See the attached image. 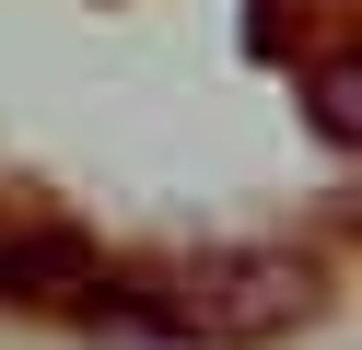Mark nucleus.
Returning a JSON list of instances; mask_svg holds the SVG:
<instances>
[{
    "mask_svg": "<svg viewBox=\"0 0 362 350\" xmlns=\"http://www.w3.org/2000/svg\"><path fill=\"white\" fill-rule=\"evenodd\" d=\"M71 303L141 327V339L257 350V339H292V327L327 315V269L292 257V245H199V257H152V269H129L117 292H71Z\"/></svg>",
    "mask_w": 362,
    "mask_h": 350,
    "instance_id": "1",
    "label": "nucleus"
},
{
    "mask_svg": "<svg viewBox=\"0 0 362 350\" xmlns=\"http://www.w3.org/2000/svg\"><path fill=\"white\" fill-rule=\"evenodd\" d=\"M94 292V245L59 222H0V303H71Z\"/></svg>",
    "mask_w": 362,
    "mask_h": 350,
    "instance_id": "2",
    "label": "nucleus"
},
{
    "mask_svg": "<svg viewBox=\"0 0 362 350\" xmlns=\"http://www.w3.org/2000/svg\"><path fill=\"white\" fill-rule=\"evenodd\" d=\"M315 129H327V140H362V105H351V59H327V70H315Z\"/></svg>",
    "mask_w": 362,
    "mask_h": 350,
    "instance_id": "3",
    "label": "nucleus"
}]
</instances>
